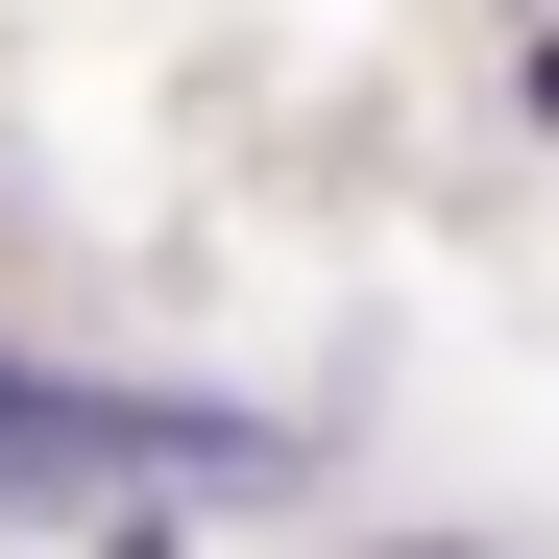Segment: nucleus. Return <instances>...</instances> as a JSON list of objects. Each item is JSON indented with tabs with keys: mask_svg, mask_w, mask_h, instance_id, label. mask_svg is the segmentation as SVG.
Segmentation results:
<instances>
[{
	"mask_svg": "<svg viewBox=\"0 0 559 559\" xmlns=\"http://www.w3.org/2000/svg\"><path fill=\"white\" fill-rule=\"evenodd\" d=\"M73 487V390H25V365H0V511H49Z\"/></svg>",
	"mask_w": 559,
	"mask_h": 559,
	"instance_id": "1",
	"label": "nucleus"
}]
</instances>
